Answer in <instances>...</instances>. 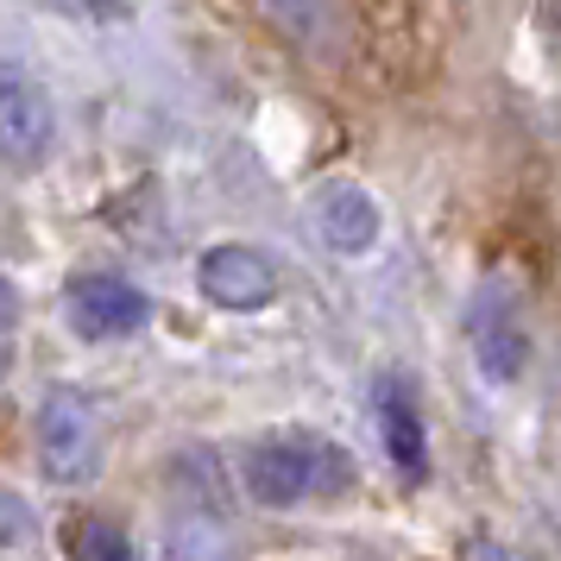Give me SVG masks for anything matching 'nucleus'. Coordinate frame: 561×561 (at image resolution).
Segmentation results:
<instances>
[{
  "label": "nucleus",
  "mask_w": 561,
  "mask_h": 561,
  "mask_svg": "<svg viewBox=\"0 0 561 561\" xmlns=\"http://www.w3.org/2000/svg\"><path fill=\"white\" fill-rule=\"evenodd\" d=\"M0 146H7L13 171H32L51 152V95L20 64H7V77H0Z\"/></svg>",
  "instance_id": "nucleus-6"
},
{
  "label": "nucleus",
  "mask_w": 561,
  "mask_h": 561,
  "mask_svg": "<svg viewBox=\"0 0 561 561\" xmlns=\"http://www.w3.org/2000/svg\"><path fill=\"white\" fill-rule=\"evenodd\" d=\"M64 316L82 341H127L152 322V297L139 284L114 278V272H82L64 290Z\"/></svg>",
  "instance_id": "nucleus-4"
},
{
  "label": "nucleus",
  "mask_w": 561,
  "mask_h": 561,
  "mask_svg": "<svg viewBox=\"0 0 561 561\" xmlns=\"http://www.w3.org/2000/svg\"><path fill=\"white\" fill-rule=\"evenodd\" d=\"M467 341H473V359L492 385H517L524 366H530V329H524V309H517V290L499 278H485L467 304Z\"/></svg>",
  "instance_id": "nucleus-3"
},
{
  "label": "nucleus",
  "mask_w": 561,
  "mask_h": 561,
  "mask_svg": "<svg viewBox=\"0 0 561 561\" xmlns=\"http://www.w3.org/2000/svg\"><path fill=\"white\" fill-rule=\"evenodd\" d=\"M70 556H77V561H139V549H133V542L114 530V524L89 517V524L77 530V542H70Z\"/></svg>",
  "instance_id": "nucleus-9"
},
{
  "label": "nucleus",
  "mask_w": 561,
  "mask_h": 561,
  "mask_svg": "<svg viewBox=\"0 0 561 561\" xmlns=\"http://www.w3.org/2000/svg\"><path fill=\"white\" fill-rule=\"evenodd\" d=\"M82 7H89V13H95V7H107L114 20H127V0H82Z\"/></svg>",
  "instance_id": "nucleus-10"
},
{
  "label": "nucleus",
  "mask_w": 561,
  "mask_h": 561,
  "mask_svg": "<svg viewBox=\"0 0 561 561\" xmlns=\"http://www.w3.org/2000/svg\"><path fill=\"white\" fill-rule=\"evenodd\" d=\"M316 233L329 240L334 253H366L379 247V203L366 183H322L316 190Z\"/></svg>",
  "instance_id": "nucleus-8"
},
{
  "label": "nucleus",
  "mask_w": 561,
  "mask_h": 561,
  "mask_svg": "<svg viewBox=\"0 0 561 561\" xmlns=\"http://www.w3.org/2000/svg\"><path fill=\"white\" fill-rule=\"evenodd\" d=\"M196 284H203V297L215 309L253 316V309H265L272 297H278V265L259 253V247L228 240V247H208V253L196 259Z\"/></svg>",
  "instance_id": "nucleus-5"
},
{
  "label": "nucleus",
  "mask_w": 561,
  "mask_h": 561,
  "mask_svg": "<svg viewBox=\"0 0 561 561\" xmlns=\"http://www.w3.org/2000/svg\"><path fill=\"white\" fill-rule=\"evenodd\" d=\"M32 448H38V473L51 485H89L102 473V423L82 391H45V404L32 416Z\"/></svg>",
  "instance_id": "nucleus-2"
},
{
  "label": "nucleus",
  "mask_w": 561,
  "mask_h": 561,
  "mask_svg": "<svg viewBox=\"0 0 561 561\" xmlns=\"http://www.w3.org/2000/svg\"><path fill=\"white\" fill-rule=\"evenodd\" d=\"M373 416H379V442H385V460L404 473L410 485L430 480V435H423V410H416V391L410 379L385 373L379 391H373Z\"/></svg>",
  "instance_id": "nucleus-7"
},
{
  "label": "nucleus",
  "mask_w": 561,
  "mask_h": 561,
  "mask_svg": "<svg viewBox=\"0 0 561 561\" xmlns=\"http://www.w3.org/2000/svg\"><path fill=\"white\" fill-rule=\"evenodd\" d=\"M359 480V460L322 430H278L240 448V492L259 511H304L347 499Z\"/></svg>",
  "instance_id": "nucleus-1"
}]
</instances>
